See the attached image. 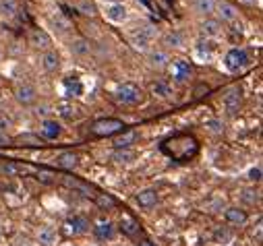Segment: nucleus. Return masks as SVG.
Returning a JSON list of instances; mask_svg holds the SVG:
<instances>
[{
  "label": "nucleus",
  "instance_id": "1",
  "mask_svg": "<svg viewBox=\"0 0 263 246\" xmlns=\"http://www.w3.org/2000/svg\"><path fill=\"white\" fill-rule=\"evenodd\" d=\"M162 151L170 159L184 163L197 155L199 143H197V139L193 135H174V137H168L166 141H162Z\"/></svg>",
  "mask_w": 263,
  "mask_h": 246
},
{
  "label": "nucleus",
  "instance_id": "2",
  "mask_svg": "<svg viewBox=\"0 0 263 246\" xmlns=\"http://www.w3.org/2000/svg\"><path fill=\"white\" fill-rule=\"evenodd\" d=\"M130 44H133L135 50L139 52H149L152 50V44L156 42L158 37V29L154 25H143V27H137L135 31H130Z\"/></svg>",
  "mask_w": 263,
  "mask_h": 246
},
{
  "label": "nucleus",
  "instance_id": "3",
  "mask_svg": "<svg viewBox=\"0 0 263 246\" xmlns=\"http://www.w3.org/2000/svg\"><path fill=\"white\" fill-rule=\"evenodd\" d=\"M124 131V122L118 120V118H102V120H96L91 125V135L93 137H110V135H116V133H122Z\"/></svg>",
  "mask_w": 263,
  "mask_h": 246
},
{
  "label": "nucleus",
  "instance_id": "4",
  "mask_svg": "<svg viewBox=\"0 0 263 246\" xmlns=\"http://www.w3.org/2000/svg\"><path fill=\"white\" fill-rule=\"evenodd\" d=\"M224 65H226V69H228L230 73H238V71H242L245 67L251 65V60H249L247 50H242V48H232V50L226 54V58H224Z\"/></svg>",
  "mask_w": 263,
  "mask_h": 246
},
{
  "label": "nucleus",
  "instance_id": "5",
  "mask_svg": "<svg viewBox=\"0 0 263 246\" xmlns=\"http://www.w3.org/2000/svg\"><path fill=\"white\" fill-rule=\"evenodd\" d=\"M141 97H143V93L135 83H122L116 89V99L124 106H137L141 101Z\"/></svg>",
  "mask_w": 263,
  "mask_h": 246
},
{
  "label": "nucleus",
  "instance_id": "6",
  "mask_svg": "<svg viewBox=\"0 0 263 246\" xmlns=\"http://www.w3.org/2000/svg\"><path fill=\"white\" fill-rule=\"evenodd\" d=\"M214 15H216V21H220V23H234L238 19L236 7L230 5V3H226V0H218Z\"/></svg>",
  "mask_w": 263,
  "mask_h": 246
},
{
  "label": "nucleus",
  "instance_id": "7",
  "mask_svg": "<svg viewBox=\"0 0 263 246\" xmlns=\"http://www.w3.org/2000/svg\"><path fill=\"white\" fill-rule=\"evenodd\" d=\"M147 65L156 71H164L170 67V54L168 50H162V48H156V50H149L147 52Z\"/></svg>",
  "mask_w": 263,
  "mask_h": 246
},
{
  "label": "nucleus",
  "instance_id": "8",
  "mask_svg": "<svg viewBox=\"0 0 263 246\" xmlns=\"http://www.w3.org/2000/svg\"><path fill=\"white\" fill-rule=\"evenodd\" d=\"M222 104H224V110H226L230 116L236 114L238 108H240V87H238V85H232V87L226 91Z\"/></svg>",
  "mask_w": 263,
  "mask_h": 246
},
{
  "label": "nucleus",
  "instance_id": "9",
  "mask_svg": "<svg viewBox=\"0 0 263 246\" xmlns=\"http://www.w3.org/2000/svg\"><path fill=\"white\" fill-rule=\"evenodd\" d=\"M15 97H17L19 104H23V106H31V104H35V99H37V91H35L33 85H25V83H23V85L17 87Z\"/></svg>",
  "mask_w": 263,
  "mask_h": 246
},
{
  "label": "nucleus",
  "instance_id": "10",
  "mask_svg": "<svg viewBox=\"0 0 263 246\" xmlns=\"http://www.w3.org/2000/svg\"><path fill=\"white\" fill-rule=\"evenodd\" d=\"M199 33L203 39H214L222 33V23L216 21V19H205L201 25H199Z\"/></svg>",
  "mask_w": 263,
  "mask_h": 246
},
{
  "label": "nucleus",
  "instance_id": "11",
  "mask_svg": "<svg viewBox=\"0 0 263 246\" xmlns=\"http://www.w3.org/2000/svg\"><path fill=\"white\" fill-rule=\"evenodd\" d=\"M69 50H71V54L77 56V58H87V56L91 54V44H89V39H85V37H75V39H71Z\"/></svg>",
  "mask_w": 263,
  "mask_h": 246
},
{
  "label": "nucleus",
  "instance_id": "12",
  "mask_svg": "<svg viewBox=\"0 0 263 246\" xmlns=\"http://www.w3.org/2000/svg\"><path fill=\"white\" fill-rule=\"evenodd\" d=\"M216 3L218 0H193V11L205 19H212V15L216 13Z\"/></svg>",
  "mask_w": 263,
  "mask_h": 246
},
{
  "label": "nucleus",
  "instance_id": "13",
  "mask_svg": "<svg viewBox=\"0 0 263 246\" xmlns=\"http://www.w3.org/2000/svg\"><path fill=\"white\" fill-rule=\"evenodd\" d=\"M42 67L46 73H56L60 69V56L54 50H46L42 54Z\"/></svg>",
  "mask_w": 263,
  "mask_h": 246
},
{
  "label": "nucleus",
  "instance_id": "14",
  "mask_svg": "<svg viewBox=\"0 0 263 246\" xmlns=\"http://www.w3.org/2000/svg\"><path fill=\"white\" fill-rule=\"evenodd\" d=\"M29 44H31L33 48H37V50H50L52 39H50V35H48L46 31H42V29H33L31 35H29Z\"/></svg>",
  "mask_w": 263,
  "mask_h": 246
},
{
  "label": "nucleus",
  "instance_id": "15",
  "mask_svg": "<svg viewBox=\"0 0 263 246\" xmlns=\"http://www.w3.org/2000/svg\"><path fill=\"white\" fill-rule=\"evenodd\" d=\"M152 93H154L156 97L168 99V97L174 95V87H172L170 81H166V79H158L156 83H152Z\"/></svg>",
  "mask_w": 263,
  "mask_h": 246
},
{
  "label": "nucleus",
  "instance_id": "16",
  "mask_svg": "<svg viewBox=\"0 0 263 246\" xmlns=\"http://www.w3.org/2000/svg\"><path fill=\"white\" fill-rule=\"evenodd\" d=\"M106 17L114 23H124L128 19V9L124 5H110L106 9Z\"/></svg>",
  "mask_w": 263,
  "mask_h": 246
},
{
  "label": "nucleus",
  "instance_id": "17",
  "mask_svg": "<svg viewBox=\"0 0 263 246\" xmlns=\"http://www.w3.org/2000/svg\"><path fill=\"white\" fill-rule=\"evenodd\" d=\"M224 215H226V221H228V223H232V225H245V223H247V219H249L247 211H245V209H240V207H228Z\"/></svg>",
  "mask_w": 263,
  "mask_h": 246
},
{
  "label": "nucleus",
  "instance_id": "18",
  "mask_svg": "<svg viewBox=\"0 0 263 246\" xmlns=\"http://www.w3.org/2000/svg\"><path fill=\"white\" fill-rule=\"evenodd\" d=\"M50 25H52V29H54L58 35H69L71 29H73L71 21H69L67 17H62V15H54V17L50 19Z\"/></svg>",
  "mask_w": 263,
  "mask_h": 246
},
{
  "label": "nucleus",
  "instance_id": "19",
  "mask_svg": "<svg viewBox=\"0 0 263 246\" xmlns=\"http://www.w3.org/2000/svg\"><path fill=\"white\" fill-rule=\"evenodd\" d=\"M67 230H69L73 236L85 234V232L89 230V221H87L85 217H81V215H75V217H71V219L67 221Z\"/></svg>",
  "mask_w": 263,
  "mask_h": 246
},
{
  "label": "nucleus",
  "instance_id": "20",
  "mask_svg": "<svg viewBox=\"0 0 263 246\" xmlns=\"http://www.w3.org/2000/svg\"><path fill=\"white\" fill-rule=\"evenodd\" d=\"M60 133H62V127L58 125L56 120H46L44 125H42V135H44V139H48V141L58 139Z\"/></svg>",
  "mask_w": 263,
  "mask_h": 246
},
{
  "label": "nucleus",
  "instance_id": "21",
  "mask_svg": "<svg viewBox=\"0 0 263 246\" xmlns=\"http://www.w3.org/2000/svg\"><path fill=\"white\" fill-rule=\"evenodd\" d=\"M135 141H137V133L135 131H122V135L116 137L112 145H114V149H128Z\"/></svg>",
  "mask_w": 263,
  "mask_h": 246
},
{
  "label": "nucleus",
  "instance_id": "22",
  "mask_svg": "<svg viewBox=\"0 0 263 246\" xmlns=\"http://www.w3.org/2000/svg\"><path fill=\"white\" fill-rule=\"evenodd\" d=\"M162 42H164V46L166 48H174V50H178V48H184V35L180 33V31H168L164 37H162Z\"/></svg>",
  "mask_w": 263,
  "mask_h": 246
},
{
  "label": "nucleus",
  "instance_id": "23",
  "mask_svg": "<svg viewBox=\"0 0 263 246\" xmlns=\"http://www.w3.org/2000/svg\"><path fill=\"white\" fill-rule=\"evenodd\" d=\"M93 232H96V238L98 240H112L114 238V223L112 221H100L96 228H93Z\"/></svg>",
  "mask_w": 263,
  "mask_h": 246
},
{
  "label": "nucleus",
  "instance_id": "24",
  "mask_svg": "<svg viewBox=\"0 0 263 246\" xmlns=\"http://www.w3.org/2000/svg\"><path fill=\"white\" fill-rule=\"evenodd\" d=\"M64 91H67V97H77L83 93V85L77 77H67L64 79Z\"/></svg>",
  "mask_w": 263,
  "mask_h": 246
},
{
  "label": "nucleus",
  "instance_id": "25",
  "mask_svg": "<svg viewBox=\"0 0 263 246\" xmlns=\"http://www.w3.org/2000/svg\"><path fill=\"white\" fill-rule=\"evenodd\" d=\"M58 166L64 168V170H75L79 166V155L77 153H71V151L60 153L58 155Z\"/></svg>",
  "mask_w": 263,
  "mask_h": 246
},
{
  "label": "nucleus",
  "instance_id": "26",
  "mask_svg": "<svg viewBox=\"0 0 263 246\" xmlns=\"http://www.w3.org/2000/svg\"><path fill=\"white\" fill-rule=\"evenodd\" d=\"M137 203H139L141 207H154V205L158 203V193H156V189H145V191H141V193L137 195Z\"/></svg>",
  "mask_w": 263,
  "mask_h": 246
},
{
  "label": "nucleus",
  "instance_id": "27",
  "mask_svg": "<svg viewBox=\"0 0 263 246\" xmlns=\"http://www.w3.org/2000/svg\"><path fill=\"white\" fill-rule=\"evenodd\" d=\"M120 230H122V234H126V236H137V234H139V223H137L133 217L122 215V217H120Z\"/></svg>",
  "mask_w": 263,
  "mask_h": 246
},
{
  "label": "nucleus",
  "instance_id": "28",
  "mask_svg": "<svg viewBox=\"0 0 263 246\" xmlns=\"http://www.w3.org/2000/svg\"><path fill=\"white\" fill-rule=\"evenodd\" d=\"M19 11V5L17 0H0V17L5 19H13Z\"/></svg>",
  "mask_w": 263,
  "mask_h": 246
},
{
  "label": "nucleus",
  "instance_id": "29",
  "mask_svg": "<svg viewBox=\"0 0 263 246\" xmlns=\"http://www.w3.org/2000/svg\"><path fill=\"white\" fill-rule=\"evenodd\" d=\"M56 240H58V236H56V232L52 228H42L40 234H37V242L42 246H54Z\"/></svg>",
  "mask_w": 263,
  "mask_h": 246
},
{
  "label": "nucleus",
  "instance_id": "30",
  "mask_svg": "<svg viewBox=\"0 0 263 246\" xmlns=\"http://www.w3.org/2000/svg\"><path fill=\"white\" fill-rule=\"evenodd\" d=\"M112 159L116 163H130V161L135 159V151L133 149H116L114 155H112Z\"/></svg>",
  "mask_w": 263,
  "mask_h": 246
},
{
  "label": "nucleus",
  "instance_id": "31",
  "mask_svg": "<svg viewBox=\"0 0 263 246\" xmlns=\"http://www.w3.org/2000/svg\"><path fill=\"white\" fill-rule=\"evenodd\" d=\"M56 110H58V114H60L64 120H73V118L77 116L75 106H73V104H69V101H60V104L56 106Z\"/></svg>",
  "mask_w": 263,
  "mask_h": 246
},
{
  "label": "nucleus",
  "instance_id": "32",
  "mask_svg": "<svg viewBox=\"0 0 263 246\" xmlns=\"http://www.w3.org/2000/svg\"><path fill=\"white\" fill-rule=\"evenodd\" d=\"M174 75H176V79L178 81H184L189 75H191V65L189 63H184V60H178V63L174 65Z\"/></svg>",
  "mask_w": 263,
  "mask_h": 246
},
{
  "label": "nucleus",
  "instance_id": "33",
  "mask_svg": "<svg viewBox=\"0 0 263 246\" xmlns=\"http://www.w3.org/2000/svg\"><path fill=\"white\" fill-rule=\"evenodd\" d=\"M197 52H199V56L201 58H212V54H214V46L208 42V39H199L197 42Z\"/></svg>",
  "mask_w": 263,
  "mask_h": 246
},
{
  "label": "nucleus",
  "instance_id": "34",
  "mask_svg": "<svg viewBox=\"0 0 263 246\" xmlns=\"http://www.w3.org/2000/svg\"><path fill=\"white\" fill-rule=\"evenodd\" d=\"M79 13H81V15H87V17H93L98 11H96V5L91 3V0H81V5H79Z\"/></svg>",
  "mask_w": 263,
  "mask_h": 246
},
{
  "label": "nucleus",
  "instance_id": "35",
  "mask_svg": "<svg viewBox=\"0 0 263 246\" xmlns=\"http://www.w3.org/2000/svg\"><path fill=\"white\" fill-rule=\"evenodd\" d=\"M214 238H216V242H222V244H226V242H230L232 240V234L226 230V228H218L216 232H214Z\"/></svg>",
  "mask_w": 263,
  "mask_h": 246
},
{
  "label": "nucleus",
  "instance_id": "36",
  "mask_svg": "<svg viewBox=\"0 0 263 246\" xmlns=\"http://www.w3.org/2000/svg\"><path fill=\"white\" fill-rule=\"evenodd\" d=\"M98 205L102 207V209H110V207H114V199L112 197H108V195H98Z\"/></svg>",
  "mask_w": 263,
  "mask_h": 246
},
{
  "label": "nucleus",
  "instance_id": "37",
  "mask_svg": "<svg viewBox=\"0 0 263 246\" xmlns=\"http://www.w3.org/2000/svg\"><path fill=\"white\" fill-rule=\"evenodd\" d=\"M249 180H253V182H259V180H261V168H259V166H257V168H251Z\"/></svg>",
  "mask_w": 263,
  "mask_h": 246
},
{
  "label": "nucleus",
  "instance_id": "38",
  "mask_svg": "<svg viewBox=\"0 0 263 246\" xmlns=\"http://www.w3.org/2000/svg\"><path fill=\"white\" fill-rule=\"evenodd\" d=\"M208 127H210L214 133H222V131H224V125H222L220 120H212V122H208Z\"/></svg>",
  "mask_w": 263,
  "mask_h": 246
},
{
  "label": "nucleus",
  "instance_id": "39",
  "mask_svg": "<svg viewBox=\"0 0 263 246\" xmlns=\"http://www.w3.org/2000/svg\"><path fill=\"white\" fill-rule=\"evenodd\" d=\"M37 178H40L42 182H46V184H50V182H52V180H50V178H52V174H48V172H40V174H37Z\"/></svg>",
  "mask_w": 263,
  "mask_h": 246
},
{
  "label": "nucleus",
  "instance_id": "40",
  "mask_svg": "<svg viewBox=\"0 0 263 246\" xmlns=\"http://www.w3.org/2000/svg\"><path fill=\"white\" fill-rule=\"evenodd\" d=\"M9 143H11V139H9L7 135L0 133V147H5V145H9Z\"/></svg>",
  "mask_w": 263,
  "mask_h": 246
},
{
  "label": "nucleus",
  "instance_id": "41",
  "mask_svg": "<svg viewBox=\"0 0 263 246\" xmlns=\"http://www.w3.org/2000/svg\"><path fill=\"white\" fill-rule=\"evenodd\" d=\"M240 3H245V5H255L257 0H240Z\"/></svg>",
  "mask_w": 263,
  "mask_h": 246
},
{
  "label": "nucleus",
  "instance_id": "42",
  "mask_svg": "<svg viewBox=\"0 0 263 246\" xmlns=\"http://www.w3.org/2000/svg\"><path fill=\"white\" fill-rule=\"evenodd\" d=\"M139 246H154V244H152V242H141Z\"/></svg>",
  "mask_w": 263,
  "mask_h": 246
},
{
  "label": "nucleus",
  "instance_id": "43",
  "mask_svg": "<svg viewBox=\"0 0 263 246\" xmlns=\"http://www.w3.org/2000/svg\"><path fill=\"white\" fill-rule=\"evenodd\" d=\"M0 58H3V50H0Z\"/></svg>",
  "mask_w": 263,
  "mask_h": 246
}]
</instances>
